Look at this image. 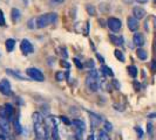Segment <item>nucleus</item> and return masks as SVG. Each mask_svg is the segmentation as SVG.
<instances>
[{"label":"nucleus","instance_id":"f257e3e1","mask_svg":"<svg viewBox=\"0 0 156 140\" xmlns=\"http://www.w3.org/2000/svg\"><path fill=\"white\" fill-rule=\"evenodd\" d=\"M33 124H34V131L39 139H46L48 137V131H47V125L45 124V118L40 112H34L33 113Z\"/></svg>","mask_w":156,"mask_h":140},{"label":"nucleus","instance_id":"f03ea898","mask_svg":"<svg viewBox=\"0 0 156 140\" xmlns=\"http://www.w3.org/2000/svg\"><path fill=\"white\" fill-rule=\"evenodd\" d=\"M58 20V14L56 13H46L41 14L35 19V27L37 28H45L47 26L54 23Z\"/></svg>","mask_w":156,"mask_h":140},{"label":"nucleus","instance_id":"7ed1b4c3","mask_svg":"<svg viewBox=\"0 0 156 140\" xmlns=\"http://www.w3.org/2000/svg\"><path fill=\"white\" fill-rule=\"evenodd\" d=\"M26 74H27V76H30L34 81H38V82H44L45 81L44 74L39 69H37V68H27L26 69Z\"/></svg>","mask_w":156,"mask_h":140},{"label":"nucleus","instance_id":"20e7f679","mask_svg":"<svg viewBox=\"0 0 156 140\" xmlns=\"http://www.w3.org/2000/svg\"><path fill=\"white\" fill-rule=\"evenodd\" d=\"M107 26L109 27V29L113 33H117V32H120V29H121L122 23H121V21L117 18H109L107 20Z\"/></svg>","mask_w":156,"mask_h":140},{"label":"nucleus","instance_id":"39448f33","mask_svg":"<svg viewBox=\"0 0 156 140\" xmlns=\"http://www.w3.org/2000/svg\"><path fill=\"white\" fill-rule=\"evenodd\" d=\"M98 79L99 78H94V77H90V76H88L86 79V85L93 92H96L100 89V84H99V81Z\"/></svg>","mask_w":156,"mask_h":140},{"label":"nucleus","instance_id":"423d86ee","mask_svg":"<svg viewBox=\"0 0 156 140\" xmlns=\"http://www.w3.org/2000/svg\"><path fill=\"white\" fill-rule=\"evenodd\" d=\"M0 92L4 96H11L12 95V89H11V83L8 79H1L0 81Z\"/></svg>","mask_w":156,"mask_h":140},{"label":"nucleus","instance_id":"0eeeda50","mask_svg":"<svg viewBox=\"0 0 156 140\" xmlns=\"http://www.w3.org/2000/svg\"><path fill=\"white\" fill-rule=\"evenodd\" d=\"M20 49H21V52H23V55L32 54V53L34 52L33 45H32L28 40H26V39H23V41H21V43H20Z\"/></svg>","mask_w":156,"mask_h":140},{"label":"nucleus","instance_id":"6e6552de","mask_svg":"<svg viewBox=\"0 0 156 140\" xmlns=\"http://www.w3.org/2000/svg\"><path fill=\"white\" fill-rule=\"evenodd\" d=\"M127 23H128V28L132 32H136L139 28V20L135 16H129L127 19Z\"/></svg>","mask_w":156,"mask_h":140},{"label":"nucleus","instance_id":"1a4fd4ad","mask_svg":"<svg viewBox=\"0 0 156 140\" xmlns=\"http://www.w3.org/2000/svg\"><path fill=\"white\" fill-rule=\"evenodd\" d=\"M133 42L135 46L142 47L144 45V38H143V35H142L141 33H135L133 38Z\"/></svg>","mask_w":156,"mask_h":140},{"label":"nucleus","instance_id":"9d476101","mask_svg":"<svg viewBox=\"0 0 156 140\" xmlns=\"http://www.w3.org/2000/svg\"><path fill=\"white\" fill-rule=\"evenodd\" d=\"M89 115H90V124H92V128L98 127L99 125L101 124L102 118L100 116H98V115H95V113H89Z\"/></svg>","mask_w":156,"mask_h":140},{"label":"nucleus","instance_id":"9b49d317","mask_svg":"<svg viewBox=\"0 0 156 140\" xmlns=\"http://www.w3.org/2000/svg\"><path fill=\"white\" fill-rule=\"evenodd\" d=\"M133 14L137 20H141V19H143V18L146 16V11L142 7H134Z\"/></svg>","mask_w":156,"mask_h":140},{"label":"nucleus","instance_id":"f8f14e48","mask_svg":"<svg viewBox=\"0 0 156 140\" xmlns=\"http://www.w3.org/2000/svg\"><path fill=\"white\" fill-rule=\"evenodd\" d=\"M72 124L75 126V128H76L80 133L85 132V130H86V125H85V123H83L82 120H80V119H74V120L72 122Z\"/></svg>","mask_w":156,"mask_h":140},{"label":"nucleus","instance_id":"ddd939ff","mask_svg":"<svg viewBox=\"0 0 156 140\" xmlns=\"http://www.w3.org/2000/svg\"><path fill=\"white\" fill-rule=\"evenodd\" d=\"M5 110H6V115H7L8 122L13 120V116H14V108L11 104H5Z\"/></svg>","mask_w":156,"mask_h":140},{"label":"nucleus","instance_id":"4468645a","mask_svg":"<svg viewBox=\"0 0 156 140\" xmlns=\"http://www.w3.org/2000/svg\"><path fill=\"white\" fill-rule=\"evenodd\" d=\"M11 16H12V20L14 22H18L20 19H21V14H20V11L18 8H13L12 12H11Z\"/></svg>","mask_w":156,"mask_h":140},{"label":"nucleus","instance_id":"2eb2a0df","mask_svg":"<svg viewBox=\"0 0 156 140\" xmlns=\"http://www.w3.org/2000/svg\"><path fill=\"white\" fill-rule=\"evenodd\" d=\"M5 47H6V50H7L8 53L13 52V49H14V47H16V41H14L13 39H8V40H6V43H5Z\"/></svg>","mask_w":156,"mask_h":140},{"label":"nucleus","instance_id":"dca6fc26","mask_svg":"<svg viewBox=\"0 0 156 140\" xmlns=\"http://www.w3.org/2000/svg\"><path fill=\"white\" fill-rule=\"evenodd\" d=\"M6 72H7L8 75H11V76H13V77H16V78H19V79H21V81H26V78L23 77V75L18 71H14V70H12V69H7L6 70Z\"/></svg>","mask_w":156,"mask_h":140},{"label":"nucleus","instance_id":"f3484780","mask_svg":"<svg viewBox=\"0 0 156 140\" xmlns=\"http://www.w3.org/2000/svg\"><path fill=\"white\" fill-rule=\"evenodd\" d=\"M110 40L115 46H122L123 45V39L121 36H115V35H110Z\"/></svg>","mask_w":156,"mask_h":140},{"label":"nucleus","instance_id":"a211bd4d","mask_svg":"<svg viewBox=\"0 0 156 140\" xmlns=\"http://www.w3.org/2000/svg\"><path fill=\"white\" fill-rule=\"evenodd\" d=\"M136 55H137V57H139L140 60H142V61L147 60V57H148L147 52H146V50H143V49H141V48H139V49L136 50Z\"/></svg>","mask_w":156,"mask_h":140},{"label":"nucleus","instance_id":"6ab92c4d","mask_svg":"<svg viewBox=\"0 0 156 140\" xmlns=\"http://www.w3.org/2000/svg\"><path fill=\"white\" fill-rule=\"evenodd\" d=\"M98 138H99V140H110L109 134L107 133L106 130H101V131H99Z\"/></svg>","mask_w":156,"mask_h":140},{"label":"nucleus","instance_id":"aec40b11","mask_svg":"<svg viewBox=\"0 0 156 140\" xmlns=\"http://www.w3.org/2000/svg\"><path fill=\"white\" fill-rule=\"evenodd\" d=\"M128 72H129V75L133 78H136L139 71H137V68L135 65H130V67H128Z\"/></svg>","mask_w":156,"mask_h":140},{"label":"nucleus","instance_id":"412c9836","mask_svg":"<svg viewBox=\"0 0 156 140\" xmlns=\"http://www.w3.org/2000/svg\"><path fill=\"white\" fill-rule=\"evenodd\" d=\"M114 55H115V57H116L119 61H121V62H125L126 57H125V54L121 52V50H119V49H116L115 52H114Z\"/></svg>","mask_w":156,"mask_h":140},{"label":"nucleus","instance_id":"4be33fe9","mask_svg":"<svg viewBox=\"0 0 156 140\" xmlns=\"http://www.w3.org/2000/svg\"><path fill=\"white\" fill-rule=\"evenodd\" d=\"M101 71L103 75H107V76H114V72L112 71V69L110 68H108V67H106V65H102L101 67Z\"/></svg>","mask_w":156,"mask_h":140},{"label":"nucleus","instance_id":"5701e85b","mask_svg":"<svg viewBox=\"0 0 156 140\" xmlns=\"http://www.w3.org/2000/svg\"><path fill=\"white\" fill-rule=\"evenodd\" d=\"M65 78H66V75L63 71H58L55 74V79H58V81H63Z\"/></svg>","mask_w":156,"mask_h":140},{"label":"nucleus","instance_id":"b1692460","mask_svg":"<svg viewBox=\"0 0 156 140\" xmlns=\"http://www.w3.org/2000/svg\"><path fill=\"white\" fill-rule=\"evenodd\" d=\"M14 128H16V131L18 133H21V125H20V122H19V119H16L14 120Z\"/></svg>","mask_w":156,"mask_h":140},{"label":"nucleus","instance_id":"393cba45","mask_svg":"<svg viewBox=\"0 0 156 140\" xmlns=\"http://www.w3.org/2000/svg\"><path fill=\"white\" fill-rule=\"evenodd\" d=\"M54 126V128H53V131H52V137L54 138V140H59V132H58V127H56V124L53 125Z\"/></svg>","mask_w":156,"mask_h":140},{"label":"nucleus","instance_id":"a878e982","mask_svg":"<svg viewBox=\"0 0 156 140\" xmlns=\"http://www.w3.org/2000/svg\"><path fill=\"white\" fill-rule=\"evenodd\" d=\"M6 134H7V132L4 130V127H2V126H1V124H0V139H1V140L6 139Z\"/></svg>","mask_w":156,"mask_h":140},{"label":"nucleus","instance_id":"bb28decb","mask_svg":"<svg viewBox=\"0 0 156 140\" xmlns=\"http://www.w3.org/2000/svg\"><path fill=\"white\" fill-rule=\"evenodd\" d=\"M88 76H90V77H94V78H99V74H98V71L94 69H90L89 70V75Z\"/></svg>","mask_w":156,"mask_h":140},{"label":"nucleus","instance_id":"cd10ccee","mask_svg":"<svg viewBox=\"0 0 156 140\" xmlns=\"http://www.w3.org/2000/svg\"><path fill=\"white\" fill-rule=\"evenodd\" d=\"M105 130L106 131H112L113 130V125L110 124L109 122H105Z\"/></svg>","mask_w":156,"mask_h":140},{"label":"nucleus","instance_id":"c85d7f7f","mask_svg":"<svg viewBox=\"0 0 156 140\" xmlns=\"http://www.w3.org/2000/svg\"><path fill=\"white\" fill-rule=\"evenodd\" d=\"M0 26H5V16L1 9H0Z\"/></svg>","mask_w":156,"mask_h":140},{"label":"nucleus","instance_id":"c756f323","mask_svg":"<svg viewBox=\"0 0 156 140\" xmlns=\"http://www.w3.org/2000/svg\"><path fill=\"white\" fill-rule=\"evenodd\" d=\"M87 11H88V13H89V15H95V8L92 7V6H87Z\"/></svg>","mask_w":156,"mask_h":140},{"label":"nucleus","instance_id":"7c9ffc66","mask_svg":"<svg viewBox=\"0 0 156 140\" xmlns=\"http://www.w3.org/2000/svg\"><path fill=\"white\" fill-rule=\"evenodd\" d=\"M74 63L76 64V67H78L79 69H82L83 68V64L80 62V60H78V58H74Z\"/></svg>","mask_w":156,"mask_h":140},{"label":"nucleus","instance_id":"2f4dec72","mask_svg":"<svg viewBox=\"0 0 156 140\" xmlns=\"http://www.w3.org/2000/svg\"><path fill=\"white\" fill-rule=\"evenodd\" d=\"M83 67H89L90 69H93V68H94V62L92 61V60H89V61H88V62H87Z\"/></svg>","mask_w":156,"mask_h":140},{"label":"nucleus","instance_id":"473e14b6","mask_svg":"<svg viewBox=\"0 0 156 140\" xmlns=\"http://www.w3.org/2000/svg\"><path fill=\"white\" fill-rule=\"evenodd\" d=\"M135 131H136V132L139 133V138H142V135H143V131H142V130H141L140 127H137V126H136V127H135Z\"/></svg>","mask_w":156,"mask_h":140},{"label":"nucleus","instance_id":"72a5a7b5","mask_svg":"<svg viewBox=\"0 0 156 140\" xmlns=\"http://www.w3.org/2000/svg\"><path fill=\"white\" fill-rule=\"evenodd\" d=\"M60 118H61V120H62L63 123H66L67 125H70V124H72V123H70V122L68 120V119H67V118H66V117H60Z\"/></svg>","mask_w":156,"mask_h":140},{"label":"nucleus","instance_id":"f704fd0d","mask_svg":"<svg viewBox=\"0 0 156 140\" xmlns=\"http://www.w3.org/2000/svg\"><path fill=\"white\" fill-rule=\"evenodd\" d=\"M51 2L54 4V5H58V4H62L63 0H51Z\"/></svg>","mask_w":156,"mask_h":140},{"label":"nucleus","instance_id":"c9c22d12","mask_svg":"<svg viewBox=\"0 0 156 140\" xmlns=\"http://www.w3.org/2000/svg\"><path fill=\"white\" fill-rule=\"evenodd\" d=\"M147 128H148V133H151V131H153V125L149 123V124L147 125Z\"/></svg>","mask_w":156,"mask_h":140},{"label":"nucleus","instance_id":"e433bc0d","mask_svg":"<svg viewBox=\"0 0 156 140\" xmlns=\"http://www.w3.org/2000/svg\"><path fill=\"white\" fill-rule=\"evenodd\" d=\"M113 83H114V85L116 86V89H120V84H119V82L116 79H113Z\"/></svg>","mask_w":156,"mask_h":140},{"label":"nucleus","instance_id":"4c0bfd02","mask_svg":"<svg viewBox=\"0 0 156 140\" xmlns=\"http://www.w3.org/2000/svg\"><path fill=\"white\" fill-rule=\"evenodd\" d=\"M151 68H153V70H154V71H156V60H154V61H153V63H151Z\"/></svg>","mask_w":156,"mask_h":140},{"label":"nucleus","instance_id":"58836bf2","mask_svg":"<svg viewBox=\"0 0 156 140\" xmlns=\"http://www.w3.org/2000/svg\"><path fill=\"white\" fill-rule=\"evenodd\" d=\"M96 57H98V58L100 60V62H101V63L105 62V58H103V57H101V56H100V55H99V54H96Z\"/></svg>","mask_w":156,"mask_h":140},{"label":"nucleus","instance_id":"ea45409f","mask_svg":"<svg viewBox=\"0 0 156 140\" xmlns=\"http://www.w3.org/2000/svg\"><path fill=\"white\" fill-rule=\"evenodd\" d=\"M136 1H137V2H140V4H146L148 0H136Z\"/></svg>","mask_w":156,"mask_h":140},{"label":"nucleus","instance_id":"a19ab883","mask_svg":"<svg viewBox=\"0 0 156 140\" xmlns=\"http://www.w3.org/2000/svg\"><path fill=\"white\" fill-rule=\"evenodd\" d=\"M87 140H95V138H94V134H90L89 137H88V139Z\"/></svg>","mask_w":156,"mask_h":140},{"label":"nucleus","instance_id":"79ce46f5","mask_svg":"<svg viewBox=\"0 0 156 140\" xmlns=\"http://www.w3.org/2000/svg\"><path fill=\"white\" fill-rule=\"evenodd\" d=\"M156 117V113H151V115H149L148 118H155Z\"/></svg>","mask_w":156,"mask_h":140}]
</instances>
